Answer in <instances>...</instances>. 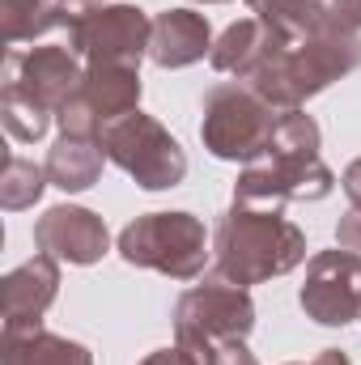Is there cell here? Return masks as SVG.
Listing matches in <instances>:
<instances>
[{
    "label": "cell",
    "instance_id": "cell-29",
    "mask_svg": "<svg viewBox=\"0 0 361 365\" xmlns=\"http://www.w3.org/2000/svg\"><path fill=\"white\" fill-rule=\"evenodd\" d=\"M310 365H353V361H349V353H340V349H323Z\"/></svg>",
    "mask_w": 361,
    "mask_h": 365
},
{
    "label": "cell",
    "instance_id": "cell-2",
    "mask_svg": "<svg viewBox=\"0 0 361 365\" xmlns=\"http://www.w3.org/2000/svg\"><path fill=\"white\" fill-rule=\"evenodd\" d=\"M361 64V34H310L293 47H285L260 77L247 81L276 110H302L315 93L332 81L349 77Z\"/></svg>",
    "mask_w": 361,
    "mask_h": 365
},
{
    "label": "cell",
    "instance_id": "cell-12",
    "mask_svg": "<svg viewBox=\"0 0 361 365\" xmlns=\"http://www.w3.org/2000/svg\"><path fill=\"white\" fill-rule=\"evenodd\" d=\"M285 47H293L285 34H276L272 26L260 21V17H243V21H234V26L221 30V38L213 43L208 60H213L217 73H230L234 81L247 86L251 77H260V73L268 68Z\"/></svg>",
    "mask_w": 361,
    "mask_h": 365
},
{
    "label": "cell",
    "instance_id": "cell-9",
    "mask_svg": "<svg viewBox=\"0 0 361 365\" xmlns=\"http://www.w3.org/2000/svg\"><path fill=\"white\" fill-rule=\"evenodd\" d=\"M149 38H153V17L145 9L102 4L98 13H90L68 34V47L86 64H128V68H136L149 56Z\"/></svg>",
    "mask_w": 361,
    "mask_h": 365
},
{
    "label": "cell",
    "instance_id": "cell-17",
    "mask_svg": "<svg viewBox=\"0 0 361 365\" xmlns=\"http://www.w3.org/2000/svg\"><path fill=\"white\" fill-rule=\"evenodd\" d=\"M102 145L98 140H81V136H60L47 153V182L77 195V191H90L93 182L102 179Z\"/></svg>",
    "mask_w": 361,
    "mask_h": 365
},
{
    "label": "cell",
    "instance_id": "cell-30",
    "mask_svg": "<svg viewBox=\"0 0 361 365\" xmlns=\"http://www.w3.org/2000/svg\"><path fill=\"white\" fill-rule=\"evenodd\" d=\"M195 4H225V0H195Z\"/></svg>",
    "mask_w": 361,
    "mask_h": 365
},
{
    "label": "cell",
    "instance_id": "cell-18",
    "mask_svg": "<svg viewBox=\"0 0 361 365\" xmlns=\"http://www.w3.org/2000/svg\"><path fill=\"white\" fill-rule=\"evenodd\" d=\"M47 30H60L56 0H0V38L13 43H34Z\"/></svg>",
    "mask_w": 361,
    "mask_h": 365
},
{
    "label": "cell",
    "instance_id": "cell-11",
    "mask_svg": "<svg viewBox=\"0 0 361 365\" xmlns=\"http://www.w3.org/2000/svg\"><path fill=\"white\" fill-rule=\"evenodd\" d=\"M34 247L51 259H60V264L90 268L111 251V234H106V221L90 208L56 204L34 221Z\"/></svg>",
    "mask_w": 361,
    "mask_h": 365
},
{
    "label": "cell",
    "instance_id": "cell-1",
    "mask_svg": "<svg viewBox=\"0 0 361 365\" xmlns=\"http://www.w3.org/2000/svg\"><path fill=\"white\" fill-rule=\"evenodd\" d=\"M306 259V234L280 208L230 204L213 238V276L230 284H264L272 276L293 272Z\"/></svg>",
    "mask_w": 361,
    "mask_h": 365
},
{
    "label": "cell",
    "instance_id": "cell-15",
    "mask_svg": "<svg viewBox=\"0 0 361 365\" xmlns=\"http://www.w3.org/2000/svg\"><path fill=\"white\" fill-rule=\"evenodd\" d=\"M0 365H93L86 344L47 331L43 323L0 327Z\"/></svg>",
    "mask_w": 361,
    "mask_h": 365
},
{
    "label": "cell",
    "instance_id": "cell-31",
    "mask_svg": "<svg viewBox=\"0 0 361 365\" xmlns=\"http://www.w3.org/2000/svg\"><path fill=\"white\" fill-rule=\"evenodd\" d=\"M289 365H298V361H289Z\"/></svg>",
    "mask_w": 361,
    "mask_h": 365
},
{
    "label": "cell",
    "instance_id": "cell-14",
    "mask_svg": "<svg viewBox=\"0 0 361 365\" xmlns=\"http://www.w3.org/2000/svg\"><path fill=\"white\" fill-rule=\"evenodd\" d=\"M213 51V30L208 17L195 9H166L153 17V38H149V60L158 68H187Z\"/></svg>",
    "mask_w": 361,
    "mask_h": 365
},
{
    "label": "cell",
    "instance_id": "cell-22",
    "mask_svg": "<svg viewBox=\"0 0 361 365\" xmlns=\"http://www.w3.org/2000/svg\"><path fill=\"white\" fill-rule=\"evenodd\" d=\"M319 140H323V132H319V123L310 115L280 110V123L272 132V149L276 153H319Z\"/></svg>",
    "mask_w": 361,
    "mask_h": 365
},
{
    "label": "cell",
    "instance_id": "cell-23",
    "mask_svg": "<svg viewBox=\"0 0 361 365\" xmlns=\"http://www.w3.org/2000/svg\"><path fill=\"white\" fill-rule=\"evenodd\" d=\"M319 34H361V0H319Z\"/></svg>",
    "mask_w": 361,
    "mask_h": 365
},
{
    "label": "cell",
    "instance_id": "cell-25",
    "mask_svg": "<svg viewBox=\"0 0 361 365\" xmlns=\"http://www.w3.org/2000/svg\"><path fill=\"white\" fill-rule=\"evenodd\" d=\"M204 365H260V361H255V353L243 340H221V344H213Z\"/></svg>",
    "mask_w": 361,
    "mask_h": 365
},
{
    "label": "cell",
    "instance_id": "cell-16",
    "mask_svg": "<svg viewBox=\"0 0 361 365\" xmlns=\"http://www.w3.org/2000/svg\"><path fill=\"white\" fill-rule=\"evenodd\" d=\"M77 102H86L93 119L106 128L111 119L136 110L141 102V73L128 64H86V81L77 90Z\"/></svg>",
    "mask_w": 361,
    "mask_h": 365
},
{
    "label": "cell",
    "instance_id": "cell-3",
    "mask_svg": "<svg viewBox=\"0 0 361 365\" xmlns=\"http://www.w3.org/2000/svg\"><path fill=\"white\" fill-rule=\"evenodd\" d=\"M200 140L221 162H260L272 149V132L280 123V110L268 106L255 90L243 81H221L200 102Z\"/></svg>",
    "mask_w": 361,
    "mask_h": 365
},
{
    "label": "cell",
    "instance_id": "cell-8",
    "mask_svg": "<svg viewBox=\"0 0 361 365\" xmlns=\"http://www.w3.org/2000/svg\"><path fill=\"white\" fill-rule=\"evenodd\" d=\"M0 93L26 98L39 110H47L51 119L60 115V106L81 90L86 68L81 56L68 43H43V47H26V51H9L4 56V73H0Z\"/></svg>",
    "mask_w": 361,
    "mask_h": 365
},
{
    "label": "cell",
    "instance_id": "cell-19",
    "mask_svg": "<svg viewBox=\"0 0 361 365\" xmlns=\"http://www.w3.org/2000/svg\"><path fill=\"white\" fill-rule=\"evenodd\" d=\"M247 9L289 43L319 34V0H247Z\"/></svg>",
    "mask_w": 361,
    "mask_h": 365
},
{
    "label": "cell",
    "instance_id": "cell-26",
    "mask_svg": "<svg viewBox=\"0 0 361 365\" xmlns=\"http://www.w3.org/2000/svg\"><path fill=\"white\" fill-rule=\"evenodd\" d=\"M336 247L361 255V208H349V212L340 217V225H336Z\"/></svg>",
    "mask_w": 361,
    "mask_h": 365
},
{
    "label": "cell",
    "instance_id": "cell-20",
    "mask_svg": "<svg viewBox=\"0 0 361 365\" xmlns=\"http://www.w3.org/2000/svg\"><path fill=\"white\" fill-rule=\"evenodd\" d=\"M47 187V166H34L26 158H9L4 162V175H0V204L9 212H21V208H34L39 195Z\"/></svg>",
    "mask_w": 361,
    "mask_h": 365
},
{
    "label": "cell",
    "instance_id": "cell-27",
    "mask_svg": "<svg viewBox=\"0 0 361 365\" xmlns=\"http://www.w3.org/2000/svg\"><path fill=\"white\" fill-rule=\"evenodd\" d=\"M141 365H204L195 353H187L183 344H171V349H158V353H149Z\"/></svg>",
    "mask_w": 361,
    "mask_h": 365
},
{
    "label": "cell",
    "instance_id": "cell-6",
    "mask_svg": "<svg viewBox=\"0 0 361 365\" xmlns=\"http://www.w3.org/2000/svg\"><path fill=\"white\" fill-rule=\"evenodd\" d=\"M255 327V302L243 284L208 276L204 284L187 289L175 306V344L208 361L213 344L221 340H247Z\"/></svg>",
    "mask_w": 361,
    "mask_h": 365
},
{
    "label": "cell",
    "instance_id": "cell-7",
    "mask_svg": "<svg viewBox=\"0 0 361 365\" xmlns=\"http://www.w3.org/2000/svg\"><path fill=\"white\" fill-rule=\"evenodd\" d=\"M336 175L323 166L319 153H276L268 149L251 162L234 182V204L251 208H285L289 200H323L332 195Z\"/></svg>",
    "mask_w": 361,
    "mask_h": 365
},
{
    "label": "cell",
    "instance_id": "cell-13",
    "mask_svg": "<svg viewBox=\"0 0 361 365\" xmlns=\"http://www.w3.org/2000/svg\"><path fill=\"white\" fill-rule=\"evenodd\" d=\"M60 293V259L51 255H34L21 268L0 280V319L4 327H26V323H43L47 306Z\"/></svg>",
    "mask_w": 361,
    "mask_h": 365
},
{
    "label": "cell",
    "instance_id": "cell-21",
    "mask_svg": "<svg viewBox=\"0 0 361 365\" xmlns=\"http://www.w3.org/2000/svg\"><path fill=\"white\" fill-rule=\"evenodd\" d=\"M0 119H4L9 136L21 140V145L39 140V136L51 128V115H47V110H39V106L26 102V98H13V93H0Z\"/></svg>",
    "mask_w": 361,
    "mask_h": 365
},
{
    "label": "cell",
    "instance_id": "cell-10",
    "mask_svg": "<svg viewBox=\"0 0 361 365\" xmlns=\"http://www.w3.org/2000/svg\"><path fill=\"white\" fill-rule=\"evenodd\" d=\"M298 302L319 327H349L353 319H361V255L345 247L319 251L306 264V284Z\"/></svg>",
    "mask_w": 361,
    "mask_h": 365
},
{
    "label": "cell",
    "instance_id": "cell-24",
    "mask_svg": "<svg viewBox=\"0 0 361 365\" xmlns=\"http://www.w3.org/2000/svg\"><path fill=\"white\" fill-rule=\"evenodd\" d=\"M106 0H56V17H60V30L64 34H73L90 13H98Z\"/></svg>",
    "mask_w": 361,
    "mask_h": 365
},
{
    "label": "cell",
    "instance_id": "cell-5",
    "mask_svg": "<svg viewBox=\"0 0 361 365\" xmlns=\"http://www.w3.org/2000/svg\"><path fill=\"white\" fill-rule=\"evenodd\" d=\"M106 162H115L128 179L145 191H171L187 175V153L183 145L145 110H128L111 119L98 136Z\"/></svg>",
    "mask_w": 361,
    "mask_h": 365
},
{
    "label": "cell",
    "instance_id": "cell-28",
    "mask_svg": "<svg viewBox=\"0 0 361 365\" xmlns=\"http://www.w3.org/2000/svg\"><path fill=\"white\" fill-rule=\"evenodd\" d=\"M340 187H345V195L353 200V208H361V158L345 166V175H340Z\"/></svg>",
    "mask_w": 361,
    "mask_h": 365
},
{
    "label": "cell",
    "instance_id": "cell-4",
    "mask_svg": "<svg viewBox=\"0 0 361 365\" xmlns=\"http://www.w3.org/2000/svg\"><path fill=\"white\" fill-rule=\"evenodd\" d=\"M119 255L132 268L195 280L208 264V230L191 212H145L119 230Z\"/></svg>",
    "mask_w": 361,
    "mask_h": 365
}]
</instances>
